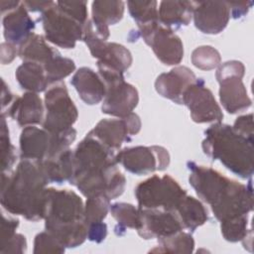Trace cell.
Instances as JSON below:
<instances>
[{
  "label": "cell",
  "mask_w": 254,
  "mask_h": 254,
  "mask_svg": "<svg viewBox=\"0 0 254 254\" xmlns=\"http://www.w3.org/2000/svg\"><path fill=\"white\" fill-rule=\"evenodd\" d=\"M115 155L114 151L87 134L73 151L74 172L69 184L86 197L104 195L111 200L120 196L126 179L116 167Z\"/></svg>",
  "instance_id": "cell-1"
},
{
  "label": "cell",
  "mask_w": 254,
  "mask_h": 254,
  "mask_svg": "<svg viewBox=\"0 0 254 254\" xmlns=\"http://www.w3.org/2000/svg\"><path fill=\"white\" fill-rule=\"evenodd\" d=\"M189 182L220 222L247 215L253 209L252 182L245 186L218 171L192 161L187 163Z\"/></svg>",
  "instance_id": "cell-2"
},
{
  "label": "cell",
  "mask_w": 254,
  "mask_h": 254,
  "mask_svg": "<svg viewBox=\"0 0 254 254\" xmlns=\"http://www.w3.org/2000/svg\"><path fill=\"white\" fill-rule=\"evenodd\" d=\"M1 205L27 220L44 219L48 179L39 162L21 160L12 175L2 173Z\"/></svg>",
  "instance_id": "cell-3"
},
{
  "label": "cell",
  "mask_w": 254,
  "mask_h": 254,
  "mask_svg": "<svg viewBox=\"0 0 254 254\" xmlns=\"http://www.w3.org/2000/svg\"><path fill=\"white\" fill-rule=\"evenodd\" d=\"M45 228L65 248H74L87 239L82 199L69 190L47 189Z\"/></svg>",
  "instance_id": "cell-4"
},
{
  "label": "cell",
  "mask_w": 254,
  "mask_h": 254,
  "mask_svg": "<svg viewBox=\"0 0 254 254\" xmlns=\"http://www.w3.org/2000/svg\"><path fill=\"white\" fill-rule=\"evenodd\" d=\"M254 141L237 133L232 126L216 122L204 131L203 153L220 163L241 179H249L254 172Z\"/></svg>",
  "instance_id": "cell-5"
},
{
  "label": "cell",
  "mask_w": 254,
  "mask_h": 254,
  "mask_svg": "<svg viewBox=\"0 0 254 254\" xmlns=\"http://www.w3.org/2000/svg\"><path fill=\"white\" fill-rule=\"evenodd\" d=\"M98 74L106 86V93L102 100L101 110L103 113L122 118L133 112L139 102L137 89L124 79V73L97 64Z\"/></svg>",
  "instance_id": "cell-6"
},
{
  "label": "cell",
  "mask_w": 254,
  "mask_h": 254,
  "mask_svg": "<svg viewBox=\"0 0 254 254\" xmlns=\"http://www.w3.org/2000/svg\"><path fill=\"white\" fill-rule=\"evenodd\" d=\"M186 195V190L169 175H154L140 182L135 188L138 208L175 211Z\"/></svg>",
  "instance_id": "cell-7"
},
{
  "label": "cell",
  "mask_w": 254,
  "mask_h": 254,
  "mask_svg": "<svg viewBox=\"0 0 254 254\" xmlns=\"http://www.w3.org/2000/svg\"><path fill=\"white\" fill-rule=\"evenodd\" d=\"M244 73V64L239 61H228L217 66L215 76L219 83V99L230 114L243 111L252 104L242 81Z\"/></svg>",
  "instance_id": "cell-8"
},
{
  "label": "cell",
  "mask_w": 254,
  "mask_h": 254,
  "mask_svg": "<svg viewBox=\"0 0 254 254\" xmlns=\"http://www.w3.org/2000/svg\"><path fill=\"white\" fill-rule=\"evenodd\" d=\"M43 24L45 38L52 44L73 49L78 40H82L85 25L64 11L57 2H52L39 18Z\"/></svg>",
  "instance_id": "cell-9"
},
{
  "label": "cell",
  "mask_w": 254,
  "mask_h": 254,
  "mask_svg": "<svg viewBox=\"0 0 254 254\" xmlns=\"http://www.w3.org/2000/svg\"><path fill=\"white\" fill-rule=\"evenodd\" d=\"M46 115L43 128L50 133H62L70 128L78 117V111L64 82L53 84L45 93Z\"/></svg>",
  "instance_id": "cell-10"
},
{
  "label": "cell",
  "mask_w": 254,
  "mask_h": 254,
  "mask_svg": "<svg viewBox=\"0 0 254 254\" xmlns=\"http://www.w3.org/2000/svg\"><path fill=\"white\" fill-rule=\"evenodd\" d=\"M68 138L64 134L50 133L44 128L27 126L20 135V156L22 160L42 162L69 149Z\"/></svg>",
  "instance_id": "cell-11"
},
{
  "label": "cell",
  "mask_w": 254,
  "mask_h": 254,
  "mask_svg": "<svg viewBox=\"0 0 254 254\" xmlns=\"http://www.w3.org/2000/svg\"><path fill=\"white\" fill-rule=\"evenodd\" d=\"M115 161L126 171L142 176L166 170L170 164V155L161 146H136L120 150L115 155Z\"/></svg>",
  "instance_id": "cell-12"
},
{
  "label": "cell",
  "mask_w": 254,
  "mask_h": 254,
  "mask_svg": "<svg viewBox=\"0 0 254 254\" xmlns=\"http://www.w3.org/2000/svg\"><path fill=\"white\" fill-rule=\"evenodd\" d=\"M139 35L151 47L157 59L167 65L179 64L184 58V45L175 32L159 21L139 26Z\"/></svg>",
  "instance_id": "cell-13"
},
{
  "label": "cell",
  "mask_w": 254,
  "mask_h": 254,
  "mask_svg": "<svg viewBox=\"0 0 254 254\" xmlns=\"http://www.w3.org/2000/svg\"><path fill=\"white\" fill-rule=\"evenodd\" d=\"M82 41L86 44L91 56L97 59V64L125 72L132 64L130 51L117 43H110L100 39L93 30L91 20H88L83 31Z\"/></svg>",
  "instance_id": "cell-14"
},
{
  "label": "cell",
  "mask_w": 254,
  "mask_h": 254,
  "mask_svg": "<svg viewBox=\"0 0 254 254\" xmlns=\"http://www.w3.org/2000/svg\"><path fill=\"white\" fill-rule=\"evenodd\" d=\"M183 104L189 108L190 117L195 123H216L221 122L223 118L220 106L202 78H196L186 89Z\"/></svg>",
  "instance_id": "cell-15"
},
{
  "label": "cell",
  "mask_w": 254,
  "mask_h": 254,
  "mask_svg": "<svg viewBox=\"0 0 254 254\" xmlns=\"http://www.w3.org/2000/svg\"><path fill=\"white\" fill-rule=\"evenodd\" d=\"M140 129V117L131 112L122 118L102 119L87 134L115 152L124 142L130 141L132 136L139 133Z\"/></svg>",
  "instance_id": "cell-16"
},
{
  "label": "cell",
  "mask_w": 254,
  "mask_h": 254,
  "mask_svg": "<svg viewBox=\"0 0 254 254\" xmlns=\"http://www.w3.org/2000/svg\"><path fill=\"white\" fill-rule=\"evenodd\" d=\"M192 18L194 26L203 34L221 33L230 19L227 1H193Z\"/></svg>",
  "instance_id": "cell-17"
},
{
  "label": "cell",
  "mask_w": 254,
  "mask_h": 254,
  "mask_svg": "<svg viewBox=\"0 0 254 254\" xmlns=\"http://www.w3.org/2000/svg\"><path fill=\"white\" fill-rule=\"evenodd\" d=\"M141 227L138 234L144 239H162L184 229L175 211L154 208H138Z\"/></svg>",
  "instance_id": "cell-18"
},
{
  "label": "cell",
  "mask_w": 254,
  "mask_h": 254,
  "mask_svg": "<svg viewBox=\"0 0 254 254\" xmlns=\"http://www.w3.org/2000/svg\"><path fill=\"white\" fill-rule=\"evenodd\" d=\"M195 79L196 76L191 69L185 65H178L157 77L155 89L161 96L178 104H183V95L186 89Z\"/></svg>",
  "instance_id": "cell-19"
},
{
  "label": "cell",
  "mask_w": 254,
  "mask_h": 254,
  "mask_svg": "<svg viewBox=\"0 0 254 254\" xmlns=\"http://www.w3.org/2000/svg\"><path fill=\"white\" fill-rule=\"evenodd\" d=\"M7 115L19 126L27 127L41 124L44 121V104L38 93L25 92L16 96L7 109Z\"/></svg>",
  "instance_id": "cell-20"
},
{
  "label": "cell",
  "mask_w": 254,
  "mask_h": 254,
  "mask_svg": "<svg viewBox=\"0 0 254 254\" xmlns=\"http://www.w3.org/2000/svg\"><path fill=\"white\" fill-rule=\"evenodd\" d=\"M4 38L15 46L22 45L33 34L35 22L29 15L24 3L3 15Z\"/></svg>",
  "instance_id": "cell-21"
},
{
  "label": "cell",
  "mask_w": 254,
  "mask_h": 254,
  "mask_svg": "<svg viewBox=\"0 0 254 254\" xmlns=\"http://www.w3.org/2000/svg\"><path fill=\"white\" fill-rule=\"evenodd\" d=\"M125 10V3L123 1H93L91 5V23L96 35L104 40L110 36L109 26L118 23Z\"/></svg>",
  "instance_id": "cell-22"
},
{
  "label": "cell",
  "mask_w": 254,
  "mask_h": 254,
  "mask_svg": "<svg viewBox=\"0 0 254 254\" xmlns=\"http://www.w3.org/2000/svg\"><path fill=\"white\" fill-rule=\"evenodd\" d=\"M70 83L77 91L80 99L88 105L101 102L106 93V86L100 75L86 66H82L74 72Z\"/></svg>",
  "instance_id": "cell-23"
},
{
  "label": "cell",
  "mask_w": 254,
  "mask_h": 254,
  "mask_svg": "<svg viewBox=\"0 0 254 254\" xmlns=\"http://www.w3.org/2000/svg\"><path fill=\"white\" fill-rule=\"evenodd\" d=\"M193 1H162L158 9L159 22L170 29L188 26L192 18Z\"/></svg>",
  "instance_id": "cell-24"
},
{
  "label": "cell",
  "mask_w": 254,
  "mask_h": 254,
  "mask_svg": "<svg viewBox=\"0 0 254 254\" xmlns=\"http://www.w3.org/2000/svg\"><path fill=\"white\" fill-rule=\"evenodd\" d=\"M50 183L63 184L69 181L74 172L73 151L67 149L51 159L39 162Z\"/></svg>",
  "instance_id": "cell-25"
},
{
  "label": "cell",
  "mask_w": 254,
  "mask_h": 254,
  "mask_svg": "<svg viewBox=\"0 0 254 254\" xmlns=\"http://www.w3.org/2000/svg\"><path fill=\"white\" fill-rule=\"evenodd\" d=\"M184 228L194 231L208 219V212L202 202L193 196L186 195L175 210Z\"/></svg>",
  "instance_id": "cell-26"
},
{
  "label": "cell",
  "mask_w": 254,
  "mask_h": 254,
  "mask_svg": "<svg viewBox=\"0 0 254 254\" xmlns=\"http://www.w3.org/2000/svg\"><path fill=\"white\" fill-rule=\"evenodd\" d=\"M59 52L49 46L45 38L36 33L31 36L18 48V56L24 62H33L44 65L53 59Z\"/></svg>",
  "instance_id": "cell-27"
},
{
  "label": "cell",
  "mask_w": 254,
  "mask_h": 254,
  "mask_svg": "<svg viewBox=\"0 0 254 254\" xmlns=\"http://www.w3.org/2000/svg\"><path fill=\"white\" fill-rule=\"evenodd\" d=\"M15 76L20 86L29 92L39 93L45 91L50 85L44 66L37 63L23 62L17 67Z\"/></svg>",
  "instance_id": "cell-28"
},
{
  "label": "cell",
  "mask_w": 254,
  "mask_h": 254,
  "mask_svg": "<svg viewBox=\"0 0 254 254\" xmlns=\"http://www.w3.org/2000/svg\"><path fill=\"white\" fill-rule=\"evenodd\" d=\"M111 215L117 221V225L114 228V232L117 235L125 233L126 228H132L139 230L141 227V215L139 209L133 204L126 202H116L110 205L109 208Z\"/></svg>",
  "instance_id": "cell-29"
},
{
  "label": "cell",
  "mask_w": 254,
  "mask_h": 254,
  "mask_svg": "<svg viewBox=\"0 0 254 254\" xmlns=\"http://www.w3.org/2000/svg\"><path fill=\"white\" fill-rule=\"evenodd\" d=\"M160 245L150 252L159 253H191L194 248V240L190 233L183 230L159 239Z\"/></svg>",
  "instance_id": "cell-30"
},
{
  "label": "cell",
  "mask_w": 254,
  "mask_h": 254,
  "mask_svg": "<svg viewBox=\"0 0 254 254\" xmlns=\"http://www.w3.org/2000/svg\"><path fill=\"white\" fill-rule=\"evenodd\" d=\"M43 66L50 85L61 82L62 79L68 76L75 70L74 62L68 58L62 57L60 53Z\"/></svg>",
  "instance_id": "cell-31"
},
{
  "label": "cell",
  "mask_w": 254,
  "mask_h": 254,
  "mask_svg": "<svg viewBox=\"0 0 254 254\" xmlns=\"http://www.w3.org/2000/svg\"><path fill=\"white\" fill-rule=\"evenodd\" d=\"M127 6L138 27L159 21L157 1H128Z\"/></svg>",
  "instance_id": "cell-32"
},
{
  "label": "cell",
  "mask_w": 254,
  "mask_h": 254,
  "mask_svg": "<svg viewBox=\"0 0 254 254\" xmlns=\"http://www.w3.org/2000/svg\"><path fill=\"white\" fill-rule=\"evenodd\" d=\"M110 208V199L104 195H93L86 198L84 219L86 224L103 221Z\"/></svg>",
  "instance_id": "cell-33"
},
{
  "label": "cell",
  "mask_w": 254,
  "mask_h": 254,
  "mask_svg": "<svg viewBox=\"0 0 254 254\" xmlns=\"http://www.w3.org/2000/svg\"><path fill=\"white\" fill-rule=\"evenodd\" d=\"M220 230L223 238L229 242L242 241L248 238V214L220 222Z\"/></svg>",
  "instance_id": "cell-34"
},
{
  "label": "cell",
  "mask_w": 254,
  "mask_h": 254,
  "mask_svg": "<svg viewBox=\"0 0 254 254\" xmlns=\"http://www.w3.org/2000/svg\"><path fill=\"white\" fill-rule=\"evenodd\" d=\"M192 64L202 70L216 68L221 64L220 54L211 46H200L195 48L191 53Z\"/></svg>",
  "instance_id": "cell-35"
},
{
  "label": "cell",
  "mask_w": 254,
  "mask_h": 254,
  "mask_svg": "<svg viewBox=\"0 0 254 254\" xmlns=\"http://www.w3.org/2000/svg\"><path fill=\"white\" fill-rule=\"evenodd\" d=\"M0 142H1V168L2 173L9 172L14 166L17 155L15 148L10 141L9 129L7 127L5 114H1V130H0Z\"/></svg>",
  "instance_id": "cell-36"
},
{
  "label": "cell",
  "mask_w": 254,
  "mask_h": 254,
  "mask_svg": "<svg viewBox=\"0 0 254 254\" xmlns=\"http://www.w3.org/2000/svg\"><path fill=\"white\" fill-rule=\"evenodd\" d=\"M65 247L49 231H43L36 235L34 240V250L35 254H50L64 253Z\"/></svg>",
  "instance_id": "cell-37"
},
{
  "label": "cell",
  "mask_w": 254,
  "mask_h": 254,
  "mask_svg": "<svg viewBox=\"0 0 254 254\" xmlns=\"http://www.w3.org/2000/svg\"><path fill=\"white\" fill-rule=\"evenodd\" d=\"M60 7H62L68 14L73 16L82 24H86L88 21L87 3L85 1H57Z\"/></svg>",
  "instance_id": "cell-38"
},
{
  "label": "cell",
  "mask_w": 254,
  "mask_h": 254,
  "mask_svg": "<svg viewBox=\"0 0 254 254\" xmlns=\"http://www.w3.org/2000/svg\"><path fill=\"white\" fill-rule=\"evenodd\" d=\"M0 246L1 253L23 254L27 250V240L24 235L16 232L9 240Z\"/></svg>",
  "instance_id": "cell-39"
},
{
  "label": "cell",
  "mask_w": 254,
  "mask_h": 254,
  "mask_svg": "<svg viewBox=\"0 0 254 254\" xmlns=\"http://www.w3.org/2000/svg\"><path fill=\"white\" fill-rule=\"evenodd\" d=\"M233 129L249 140H253V114L249 113L246 115L239 116L236 118L233 124Z\"/></svg>",
  "instance_id": "cell-40"
},
{
  "label": "cell",
  "mask_w": 254,
  "mask_h": 254,
  "mask_svg": "<svg viewBox=\"0 0 254 254\" xmlns=\"http://www.w3.org/2000/svg\"><path fill=\"white\" fill-rule=\"evenodd\" d=\"M107 236V225L103 222H95L87 225V239L92 242L100 243Z\"/></svg>",
  "instance_id": "cell-41"
},
{
  "label": "cell",
  "mask_w": 254,
  "mask_h": 254,
  "mask_svg": "<svg viewBox=\"0 0 254 254\" xmlns=\"http://www.w3.org/2000/svg\"><path fill=\"white\" fill-rule=\"evenodd\" d=\"M19 226V219L7 217L4 214L2 215L1 222V245L9 240L15 233L16 229Z\"/></svg>",
  "instance_id": "cell-42"
},
{
  "label": "cell",
  "mask_w": 254,
  "mask_h": 254,
  "mask_svg": "<svg viewBox=\"0 0 254 254\" xmlns=\"http://www.w3.org/2000/svg\"><path fill=\"white\" fill-rule=\"evenodd\" d=\"M230 9V17L234 19H239L244 17L251 6L253 5L252 1H227Z\"/></svg>",
  "instance_id": "cell-43"
},
{
  "label": "cell",
  "mask_w": 254,
  "mask_h": 254,
  "mask_svg": "<svg viewBox=\"0 0 254 254\" xmlns=\"http://www.w3.org/2000/svg\"><path fill=\"white\" fill-rule=\"evenodd\" d=\"M18 55V49L17 46L4 42L1 44V63L2 64H10L15 57Z\"/></svg>",
  "instance_id": "cell-44"
},
{
  "label": "cell",
  "mask_w": 254,
  "mask_h": 254,
  "mask_svg": "<svg viewBox=\"0 0 254 254\" xmlns=\"http://www.w3.org/2000/svg\"><path fill=\"white\" fill-rule=\"evenodd\" d=\"M53 1H23L29 12H40L41 14L50 7Z\"/></svg>",
  "instance_id": "cell-45"
},
{
  "label": "cell",
  "mask_w": 254,
  "mask_h": 254,
  "mask_svg": "<svg viewBox=\"0 0 254 254\" xmlns=\"http://www.w3.org/2000/svg\"><path fill=\"white\" fill-rule=\"evenodd\" d=\"M2 84H3V88H2V111H4V109L8 106L12 104V102L14 101L15 97L14 94L10 91L9 87L6 85L5 81L2 80Z\"/></svg>",
  "instance_id": "cell-46"
},
{
  "label": "cell",
  "mask_w": 254,
  "mask_h": 254,
  "mask_svg": "<svg viewBox=\"0 0 254 254\" xmlns=\"http://www.w3.org/2000/svg\"><path fill=\"white\" fill-rule=\"evenodd\" d=\"M21 4L20 1H13V0H1L0 5H1V13L4 15L5 13L17 8Z\"/></svg>",
  "instance_id": "cell-47"
}]
</instances>
